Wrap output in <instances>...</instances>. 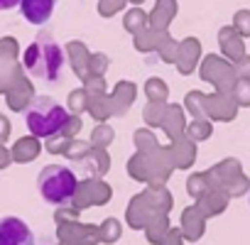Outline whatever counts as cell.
<instances>
[{
    "label": "cell",
    "instance_id": "6da1fadb",
    "mask_svg": "<svg viewBox=\"0 0 250 245\" xmlns=\"http://www.w3.org/2000/svg\"><path fill=\"white\" fill-rule=\"evenodd\" d=\"M22 69L42 83H57L66 69V52L52 32H40L22 52Z\"/></svg>",
    "mask_w": 250,
    "mask_h": 245
},
{
    "label": "cell",
    "instance_id": "7a4b0ae2",
    "mask_svg": "<svg viewBox=\"0 0 250 245\" xmlns=\"http://www.w3.org/2000/svg\"><path fill=\"white\" fill-rule=\"evenodd\" d=\"M22 118H25V125H27L30 135H35L40 140H47V138L59 135L69 125V120H71L69 110L64 105H59L49 96H35L25 105Z\"/></svg>",
    "mask_w": 250,
    "mask_h": 245
},
{
    "label": "cell",
    "instance_id": "3957f363",
    "mask_svg": "<svg viewBox=\"0 0 250 245\" xmlns=\"http://www.w3.org/2000/svg\"><path fill=\"white\" fill-rule=\"evenodd\" d=\"M37 189L44 204L66 208L74 204L79 191V179L66 164H47L37 177Z\"/></svg>",
    "mask_w": 250,
    "mask_h": 245
},
{
    "label": "cell",
    "instance_id": "277c9868",
    "mask_svg": "<svg viewBox=\"0 0 250 245\" xmlns=\"http://www.w3.org/2000/svg\"><path fill=\"white\" fill-rule=\"evenodd\" d=\"M0 245H35V233L18 216H0Z\"/></svg>",
    "mask_w": 250,
    "mask_h": 245
},
{
    "label": "cell",
    "instance_id": "5b68a950",
    "mask_svg": "<svg viewBox=\"0 0 250 245\" xmlns=\"http://www.w3.org/2000/svg\"><path fill=\"white\" fill-rule=\"evenodd\" d=\"M20 10L27 22L32 25H47L54 13V0H20Z\"/></svg>",
    "mask_w": 250,
    "mask_h": 245
},
{
    "label": "cell",
    "instance_id": "8992f818",
    "mask_svg": "<svg viewBox=\"0 0 250 245\" xmlns=\"http://www.w3.org/2000/svg\"><path fill=\"white\" fill-rule=\"evenodd\" d=\"M20 5V0H0V10H13Z\"/></svg>",
    "mask_w": 250,
    "mask_h": 245
},
{
    "label": "cell",
    "instance_id": "52a82bcc",
    "mask_svg": "<svg viewBox=\"0 0 250 245\" xmlns=\"http://www.w3.org/2000/svg\"><path fill=\"white\" fill-rule=\"evenodd\" d=\"M248 204H250V196H248Z\"/></svg>",
    "mask_w": 250,
    "mask_h": 245
}]
</instances>
